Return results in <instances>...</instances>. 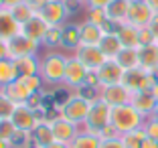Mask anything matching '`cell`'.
<instances>
[{
    "label": "cell",
    "mask_w": 158,
    "mask_h": 148,
    "mask_svg": "<svg viewBox=\"0 0 158 148\" xmlns=\"http://www.w3.org/2000/svg\"><path fill=\"white\" fill-rule=\"evenodd\" d=\"M144 120L146 118L132 104L112 108V128L118 136H124V134L134 132V130H140L144 126Z\"/></svg>",
    "instance_id": "cell-1"
},
{
    "label": "cell",
    "mask_w": 158,
    "mask_h": 148,
    "mask_svg": "<svg viewBox=\"0 0 158 148\" xmlns=\"http://www.w3.org/2000/svg\"><path fill=\"white\" fill-rule=\"evenodd\" d=\"M67 59L69 57L61 55V53L49 51L45 57H41V67H39V75L43 77L47 85H59L63 83L65 77V67H67Z\"/></svg>",
    "instance_id": "cell-2"
},
{
    "label": "cell",
    "mask_w": 158,
    "mask_h": 148,
    "mask_svg": "<svg viewBox=\"0 0 158 148\" xmlns=\"http://www.w3.org/2000/svg\"><path fill=\"white\" fill-rule=\"evenodd\" d=\"M91 104H93L91 97H85L81 93H73V95H69L65 102L61 104L59 116L67 118L69 122H73L77 126H83L85 120H87L89 110H91Z\"/></svg>",
    "instance_id": "cell-3"
},
{
    "label": "cell",
    "mask_w": 158,
    "mask_h": 148,
    "mask_svg": "<svg viewBox=\"0 0 158 148\" xmlns=\"http://www.w3.org/2000/svg\"><path fill=\"white\" fill-rule=\"evenodd\" d=\"M112 126V108L107 106L103 99H93L91 104V110L87 114V120L83 124V130L91 132V134H98L102 136L107 128Z\"/></svg>",
    "instance_id": "cell-4"
},
{
    "label": "cell",
    "mask_w": 158,
    "mask_h": 148,
    "mask_svg": "<svg viewBox=\"0 0 158 148\" xmlns=\"http://www.w3.org/2000/svg\"><path fill=\"white\" fill-rule=\"evenodd\" d=\"M73 57L77 61H81V65H85V69L89 73H95L107 61V57L102 53V49L98 45H79L73 51Z\"/></svg>",
    "instance_id": "cell-5"
},
{
    "label": "cell",
    "mask_w": 158,
    "mask_h": 148,
    "mask_svg": "<svg viewBox=\"0 0 158 148\" xmlns=\"http://www.w3.org/2000/svg\"><path fill=\"white\" fill-rule=\"evenodd\" d=\"M10 120H12V124L16 126V130L31 134V132L37 128L39 122L45 120V116H39L37 110L31 108L28 104H20V106H16V110H14V114H12Z\"/></svg>",
    "instance_id": "cell-6"
},
{
    "label": "cell",
    "mask_w": 158,
    "mask_h": 148,
    "mask_svg": "<svg viewBox=\"0 0 158 148\" xmlns=\"http://www.w3.org/2000/svg\"><path fill=\"white\" fill-rule=\"evenodd\" d=\"M39 16L45 20L49 27H63L69 16V8H67L65 0H49L41 10Z\"/></svg>",
    "instance_id": "cell-7"
},
{
    "label": "cell",
    "mask_w": 158,
    "mask_h": 148,
    "mask_svg": "<svg viewBox=\"0 0 158 148\" xmlns=\"http://www.w3.org/2000/svg\"><path fill=\"white\" fill-rule=\"evenodd\" d=\"M154 10L148 6L146 0H130V8H128V19L126 23L136 28H146L154 19Z\"/></svg>",
    "instance_id": "cell-8"
},
{
    "label": "cell",
    "mask_w": 158,
    "mask_h": 148,
    "mask_svg": "<svg viewBox=\"0 0 158 148\" xmlns=\"http://www.w3.org/2000/svg\"><path fill=\"white\" fill-rule=\"evenodd\" d=\"M49 120V126L53 130V136H55V142H63V144H71L75 140V136L81 132L77 124L69 122L67 118L59 116L57 114L55 118H47Z\"/></svg>",
    "instance_id": "cell-9"
},
{
    "label": "cell",
    "mask_w": 158,
    "mask_h": 148,
    "mask_svg": "<svg viewBox=\"0 0 158 148\" xmlns=\"http://www.w3.org/2000/svg\"><path fill=\"white\" fill-rule=\"evenodd\" d=\"M89 71L85 69V65H81V61H77L73 55L67 59V67H65V77H63V85L73 89H81L87 83Z\"/></svg>",
    "instance_id": "cell-10"
},
{
    "label": "cell",
    "mask_w": 158,
    "mask_h": 148,
    "mask_svg": "<svg viewBox=\"0 0 158 148\" xmlns=\"http://www.w3.org/2000/svg\"><path fill=\"white\" fill-rule=\"evenodd\" d=\"M98 75V81H99V89L107 87V85H118V83H124V77H126V71L122 69V65L118 63L116 59H107L106 63L95 71Z\"/></svg>",
    "instance_id": "cell-11"
},
{
    "label": "cell",
    "mask_w": 158,
    "mask_h": 148,
    "mask_svg": "<svg viewBox=\"0 0 158 148\" xmlns=\"http://www.w3.org/2000/svg\"><path fill=\"white\" fill-rule=\"evenodd\" d=\"M39 47H41L39 43H35L33 39L24 37L20 32V35H16L14 39L8 41V59L16 61V59H23V57H33L37 55Z\"/></svg>",
    "instance_id": "cell-12"
},
{
    "label": "cell",
    "mask_w": 158,
    "mask_h": 148,
    "mask_svg": "<svg viewBox=\"0 0 158 148\" xmlns=\"http://www.w3.org/2000/svg\"><path fill=\"white\" fill-rule=\"evenodd\" d=\"M99 99L107 104L110 108H118V106H126L132 102V91L126 87L124 83L118 85H107V87L99 89Z\"/></svg>",
    "instance_id": "cell-13"
},
{
    "label": "cell",
    "mask_w": 158,
    "mask_h": 148,
    "mask_svg": "<svg viewBox=\"0 0 158 148\" xmlns=\"http://www.w3.org/2000/svg\"><path fill=\"white\" fill-rule=\"evenodd\" d=\"M156 79H154L152 73L144 69H134V71H126V77H124V85L130 89L132 93L136 91H144V89H152Z\"/></svg>",
    "instance_id": "cell-14"
},
{
    "label": "cell",
    "mask_w": 158,
    "mask_h": 148,
    "mask_svg": "<svg viewBox=\"0 0 158 148\" xmlns=\"http://www.w3.org/2000/svg\"><path fill=\"white\" fill-rule=\"evenodd\" d=\"M130 104H132V106H134L144 118L154 116V112H156V108H158V99L154 97L152 89H144V91L132 93V102H130Z\"/></svg>",
    "instance_id": "cell-15"
},
{
    "label": "cell",
    "mask_w": 158,
    "mask_h": 148,
    "mask_svg": "<svg viewBox=\"0 0 158 148\" xmlns=\"http://www.w3.org/2000/svg\"><path fill=\"white\" fill-rule=\"evenodd\" d=\"M103 35H106L103 27H98V24L89 23V20L79 24V45H98L99 47Z\"/></svg>",
    "instance_id": "cell-16"
},
{
    "label": "cell",
    "mask_w": 158,
    "mask_h": 148,
    "mask_svg": "<svg viewBox=\"0 0 158 148\" xmlns=\"http://www.w3.org/2000/svg\"><path fill=\"white\" fill-rule=\"evenodd\" d=\"M49 24L45 23V20L41 19V16H35V19H31L27 24L23 27V35L24 37H28V39H33L35 43H39V45H43V41H45V37H47V32H49Z\"/></svg>",
    "instance_id": "cell-17"
},
{
    "label": "cell",
    "mask_w": 158,
    "mask_h": 148,
    "mask_svg": "<svg viewBox=\"0 0 158 148\" xmlns=\"http://www.w3.org/2000/svg\"><path fill=\"white\" fill-rule=\"evenodd\" d=\"M31 140H33V148H45L49 144L55 142V136H53V130L49 126V120H41L37 124V128L31 132Z\"/></svg>",
    "instance_id": "cell-18"
},
{
    "label": "cell",
    "mask_w": 158,
    "mask_h": 148,
    "mask_svg": "<svg viewBox=\"0 0 158 148\" xmlns=\"http://www.w3.org/2000/svg\"><path fill=\"white\" fill-rule=\"evenodd\" d=\"M20 31H23V27L12 19L10 10L8 8L0 10V39L10 41V39H14L16 35H20Z\"/></svg>",
    "instance_id": "cell-19"
},
{
    "label": "cell",
    "mask_w": 158,
    "mask_h": 148,
    "mask_svg": "<svg viewBox=\"0 0 158 148\" xmlns=\"http://www.w3.org/2000/svg\"><path fill=\"white\" fill-rule=\"evenodd\" d=\"M118 39H120V43L126 47V49H140L142 47V43H140V28L132 27V24L124 23L118 27Z\"/></svg>",
    "instance_id": "cell-20"
},
{
    "label": "cell",
    "mask_w": 158,
    "mask_h": 148,
    "mask_svg": "<svg viewBox=\"0 0 158 148\" xmlns=\"http://www.w3.org/2000/svg\"><path fill=\"white\" fill-rule=\"evenodd\" d=\"M4 93L12 99L14 104H16V106H20V104H28V99L35 95V93L23 83V79H16V81H12L10 85H6Z\"/></svg>",
    "instance_id": "cell-21"
},
{
    "label": "cell",
    "mask_w": 158,
    "mask_h": 148,
    "mask_svg": "<svg viewBox=\"0 0 158 148\" xmlns=\"http://www.w3.org/2000/svg\"><path fill=\"white\" fill-rule=\"evenodd\" d=\"M156 67H158V43L142 45L140 47V69L154 73Z\"/></svg>",
    "instance_id": "cell-22"
},
{
    "label": "cell",
    "mask_w": 158,
    "mask_h": 148,
    "mask_svg": "<svg viewBox=\"0 0 158 148\" xmlns=\"http://www.w3.org/2000/svg\"><path fill=\"white\" fill-rule=\"evenodd\" d=\"M128 8H130V0H114L112 4L106 8L110 23H114L116 27L124 24L126 19H128Z\"/></svg>",
    "instance_id": "cell-23"
},
{
    "label": "cell",
    "mask_w": 158,
    "mask_h": 148,
    "mask_svg": "<svg viewBox=\"0 0 158 148\" xmlns=\"http://www.w3.org/2000/svg\"><path fill=\"white\" fill-rule=\"evenodd\" d=\"M99 49H102V53L107 57V59H116V57L122 53L124 45H122L120 39H118V32H106L103 39H102V43H99Z\"/></svg>",
    "instance_id": "cell-24"
},
{
    "label": "cell",
    "mask_w": 158,
    "mask_h": 148,
    "mask_svg": "<svg viewBox=\"0 0 158 148\" xmlns=\"http://www.w3.org/2000/svg\"><path fill=\"white\" fill-rule=\"evenodd\" d=\"M116 61L122 65L124 71H134L140 69V49H122V53L116 57Z\"/></svg>",
    "instance_id": "cell-25"
},
{
    "label": "cell",
    "mask_w": 158,
    "mask_h": 148,
    "mask_svg": "<svg viewBox=\"0 0 158 148\" xmlns=\"http://www.w3.org/2000/svg\"><path fill=\"white\" fill-rule=\"evenodd\" d=\"M61 47L75 51L79 47V24H63L61 28Z\"/></svg>",
    "instance_id": "cell-26"
},
{
    "label": "cell",
    "mask_w": 158,
    "mask_h": 148,
    "mask_svg": "<svg viewBox=\"0 0 158 148\" xmlns=\"http://www.w3.org/2000/svg\"><path fill=\"white\" fill-rule=\"evenodd\" d=\"M19 79V71L12 59H2L0 61V89H4L6 85H10L12 81Z\"/></svg>",
    "instance_id": "cell-27"
},
{
    "label": "cell",
    "mask_w": 158,
    "mask_h": 148,
    "mask_svg": "<svg viewBox=\"0 0 158 148\" xmlns=\"http://www.w3.org/2000/svg\"><path fill=\"white\" fill-rule=\"evenodd\" d=\"M16 65V71H19V77H28V75H37L39 67H41V61L37 59V55L33 57H23V59L14 61Z\"/></svg>",
    "instance_id": "cell-28"
},
{
    "label": "cell",
    "mask_w": 158,
    "mask_h": 148,
    "mask_svg": "<svg viewBox=\"0 0 158 148\" xmlns=\"http://www.w3.org/2000/svg\"><path fill=\"white\" fill-rule=\"evenodd\" d=\"M99 144H102V136L91 134L87 130H81L75 136V140L69 144V148H99Z\"/></svg>",
    "instance_id": "cell-29"
},
{
    "label": "cell",
    "mask_w": 158,
    "mask_h": 148,
    "mask_svg": "<svg viewBox=\"0 0 158 148\" xmlns=\"http://www.w3.org/2000/svg\"><path fill=\"white\" fill-rule=\"evenodd\" d=\"M10 14H12V19L16 20V23L20 24V27H24V24L28 23L31 19H35L37 16V10L35 8H31V6L27 4V2H20V4H14V6H10Z\"/></svg>",
    "instance_id": "cell-30"
},
{
    "label": "cell",
    "mask_w": 158,
    "mask_h": 148,
    "mask_svg": "<svg viewBox=\"0 0 158 148\" xmlns=\"http://www.w3.org/2000/svg\"><path fill=\"white\" fill-rule=\"evenodd\" d=\"M122 140H124L126 148H142V144H144V140H146V132H144V128L134 130L130 134H124Z\"/></svg>",
    "instance_id": "cell-31"
},
{
    "label": "cell",
    "mask_w": 158,
    "mask_h": 148,
    "mask_svg": "<svg viewBox=\"0 0 158 148\" xmlns=\"http://www.w3.org/2000/svg\"><path fill=\"white\" fill-rule=\"evenodd\" d=\"M16 110V104L4 93V89H0V120H10Z\"/></svg>",
    "instance_id": "cell-32"
},
{
    "label": "cell",
    "mask_w": 158,
    "mask_h": 148,
    "mask_svg": "<svg viewBox=\"0 0 158 148\" xmlns=\"http://www.w3.org/2000/svg\"><path fill=\"white\" fill-rule=\"evenodd\" d=\"M85 20L98 24V27H106V24L110 23L106 8H87V19H85ZM103 31H106V28H103Z\"/></svg>",
    "instance_id": "cell-33"
},
{
    "label": "cell",
    "mask_w": 158,
    "mask_h": 148,
    "mask_svg": "<svg viewBox=\"0 0 158 148\" xmlns=\"http://www.w3.org/2000/svg\"><path fill=\"white\" fill-rule=\"evenodd\" d=\"M16 132H19V130H16V126L12 124V120H0V138L2 140L10 142Z\"/></svg>",
    "instance_id": "cell-34"
},
{
    "label": "cell",
    "mask_w": 158,
    "mask_h": 148,
    "mask_svg": "<svg viewBox=\"0 0 158 148\" xmlns=\"http://www.w3.org/2000/svg\"><path fill=\"white\" fill-rule=\"evenodd\" d=\"M61 28H63V27H51V28H49V32H47L43 45H47L49 49H51V47H61Z\"/></svg>",
    "instance_id": "cell-35"
},
{
    "label": "cell",
    "mask_w": 158,
    "mask_h": 148,
    "mask_svg": "<svg viewBox=\"0 0 158 148\" xmlns=\"http://www.w3.org/2000/svg\"><path fill=\"white\" fill-rule=\"evenodd\" d=\"M19 79H23V83L27 85L28 89H31V91L33 93H39L41 91V87H43V83H45V81H43V77L41 75H28V77H19Z\"/></svg>",
    "instance_id": "cell-36"
},
{
    "label": "cell",
    "mask_w": 158,
    "mask_h": 148,
    "mask_svg": "<svg viewBox=\"0 0 158 148\" xmlns=\"http://www.w3.org/2000/svg\"><path fill=\"white\" fill-rule=\"evenodd\" d=\"M142 128H144V132H146L148 138H152V140H156V142H158V118H154V116L146 118Z\"/></svg>",
    "instance_id": "cell-37"
},
{
    "label": "cell",
    "mask_w": 158,
    "mask_h": 148,
    "mask_svg": "<svg viewBox=\"0 0 158 148\" xmlns=\"http://www.w3.org/2000/svg\"><path fill=\"white\" fill-rule=\"evenodd\" d=\"M99 148H126L122 136H110V138H102Z\"/></svg>",
    "instance_id": "cell-38"
},
{
    "label": "cell",
    "mask_w": 158,
    "mask_h": 148,
    "mask_svg": "<svg viewBox=\"0 0 158 148\" xmlns=\"http://www.w3.org/2000/svg\"><path fill=\"white\" fill-rule=\"evenodd\" d=\"M114 0H85L87 8H107Z\"/></svg>",
    "instance_id": "cell-39"
},
{
    "label": "cell",
    "mask_w": 158,
    "mask_h": 148,
    "mask_svg": "<svg viewBox=\"0 0 158 148\" xmlns=\"http://www.w3.org/2000/svg\"><path fill=\"white\" fill-rule=\"evenodd\" d=\"M148 28H150V32H152V37H154V43H158V12L154 14V19H152V23L148 24Z\"/></svg>",
    "instance_id": "cell-40"
},
{
    "label": "cell",
    "mask_w": 158,
    "mask_h": 148,
    "mask_svg": "<svg viewBox=\"0 0 158 148\" xmlns=\"http://www.w3.org/2000/svg\"><path fill=\"white\" fill-rule=\"evenodd\" d=\"M24 2H27V4L31 6V8H35V10L39 12V10H41L43 6L47 4V2H49V0H24Z\"/></svg>",
    "instance_id": "cell-41"
},
{
    "label": "cell",
    "mask_w": 158,
    "mask_h": 148,
    "mask_svg": "<svg viewBox=\"0 0 158 148\" xmlns=\"http://www.w3.org/2000/svg\"><path fill=\"white\" fill-rule=\"evenodd\" d=\"M2 59H8V41L0 39V61Z\"/></svg>",
    "instance_id": "cell-42"
},
{
    "label": "cell",
    "mask_w": 158,
    "mask_h": 148,
    "mask_svg": "<svg viewBox=\"0 0 158 148\" xmlns=\"http://www.w3.org/2000/svg\"><path fill=\"white\" fill-rule=\"evenodd\" d=\"M142 148H158V142L146 136V140H144V144H142Z\"/></svg>",
    "instance_id": "cell-43"
},
{
    "label": "cell",
    "mask_w": 158,
    "mask_h": 148,
    "mask_svg": "<svg viewBox=\"0 0 158 148\" xmlns=\"http://www.w3.org/2000/svg\"><path fill=\"white\" fill-rule=\"evenodd\" d=\"M45 148H69V144H63V142H53V144H49V146H45Z\"/></svg>",
    "instance_id": "cell-44"
},
{
    "label": "cell",
    "mask_w": 158,
    "mask_h": 148,
    "mask_svg": "<svg viewBox=\"0 0 158 148\" xmlns=\"http://www.w3.org/2000/svg\"><path fill=\"white\" fill-rule=\"evenodd\" d=\"M148 2V6L154 10V12H158V0H146Z\"/></svg>",
    "instance_id": "cell-45"
},
{
    "label": "cell",
    "mask_w": 158,
    "mask_h": 148,
    "mask_svg": "<svg viewBox=\"0 0 158 148\" xmlns=\"http://www.w3.org/2000/svg\"><path fill=\"white\" fill-rule=\"evenodd\" d=\"M20 2H24V0H6V8H10L14 4H20Z\"/></svg>",
    "instance_id": "cell-46"
},
{
    "label": "cell",
    "mask_w": 158,
    "mask_h": 148,
    "mask_svg": "<svg viewBox=\"0 0 158 148\" xmlns=\"http://www.w3.org/2000/svg\"><path fill=\"white\" fill-rule=\"evenodd\" d=\"M0 148H10V142H6V140L0 138Z\"/></svg>",
    "instance_id": "cell-47"
},
{
    "label": "cell",
    "mask_w": 158,
    "mask_h": 148,
    "mask_svg": "<svg viewBox=\"0 0 158 148\" xmlns=\"http://www.w3.org/2000/svg\"><path fill=\"white\" fill-rule=\"evenodd\" d=\"M152 93H154V97L158 99V83H154V87H152Z\"/></svg>",
    "instance_id": "cell-48"
},
{
    "label": "cell",
    "mask_w": 158,
    "mask_h": 148,
    "mask_svg": "<svg viewBox=\"0 0 158 148\" xmlns=\"http://www.w3.org/2000/svg\"><path fill=\"white\" fill-rule=\"evenodd\" d=\"M2 8H6V0H0V10Z\"/></svg>",
    "instance_id": "cell-49"
},
{
    "label": "cell",
    "mask_w": 158,
    "mask_h": 148,
    "mask_svg": "<svg viewBox=\"0 0 158 148\" xmlns=\"http://www.w3.org/2000/svg\"><path fill=\"white\" fill-rule=\"evenodd\" d=\"M152 75H154V79H156V83H158V67L154 69V73H152Z\"/></svg>",
    "instance_id": "cell-50"
},
{
    "label": "cell",
    "mask_w": 158,
    "mask_h": 148,
    "mask_svg": "<svg viewBox=\"0 0 158 148\" xmlns=\"http://www.w3.org/2000/svg\"><path fill=\"white\" fill-rule=\"evenodd\" d=\"M154 118H158V108H156V112H154Z\"/></svg>",
    "instance_id": "cell-51"
},
{
    "label": "cell",
    "mask_w": 158,
    "mask_h": 148,
    "mask_svg": "<svg viewBox=\"0 0 158 148\" xmlns=\"http://www.w3.org/2000/svg\"><path fill=\"white\" fill-rule=\"evenodd\" d=\"M75 2H81V4H83V2H85V0H75Z\"/></svg>",
    "instance_id": "cell-52"
}]
</instances>
